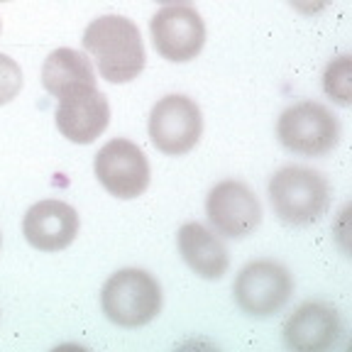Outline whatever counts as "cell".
I'll list each match as a JSON object with an SVG mask.
<instances>
[{
  "label": "cell",
  "instance_id": "obj_4",
  "mask_svg": "<svg viewBox=\"0 0 352 352\" xmlns=\"http://www.w3.org/2000/svg\"><path fill=\"white\" fill-rule=\"evenodd\" d=\"M276 138L289 152L301 157H325L340 142V122L325 105L301 100L281 113Z\"/></svg>",
  "mask_w": 352,
  "mask_h": 352
},
{
  "label": "cell",
  "instance_id": "obj_9",
  "mask_svg": "<svg viewBox=\"0 0 352 352\" xmlns=\"http://www.w3.org/2000/svg\"><path fill=\"white\" fill-rule=\"evenodd\" d=\"M154 50L166 61L184 64L201 54L206 44V25L193 6H166L149 20Z\"/></svg>",
  "mask_w": 352,
  "mask_h": 352
},
{
  "label": "cell",
  "instance_id": "obj_8",
  "mask_svg": "<svg viewBox=\"0 0 352 352\" xmlns=\"http://www.w3.org/2000/svg\"><path fill=\"white\" fill-rule=\"evenodd\" d=\"M56 98V127L69 142L91 144L105 132L110 122V105L96 83H78L66 88Z\"/></svg>",
  "mask_w": 352,
  "mask_h": 352
},
{
  "label": "cell",
  "instance_id": "obj_13",
  "mask_svg": "<svg viewBox=\"0 0 352 352\" xmlns=\"http://www.w3.org/2000/svg\"><path fill=\"white\" fill-rule=\"evenodd\" d=\"M176 242L184 262L201 279H220L230 267V254L223 240L201 223H184L179 228Z\"/></svg>",
  "mask_w": 352,
  "mask_h": 352
},
{
  "label": "cell",
  "instance_id": "obj_1",
  "mask_svg": "<svg viewBox=\"0 0 352 352\" xmlns=\"http://www.w3.org/2000/svg\"><path fill=\"white\" fill-rule=\"evenodd\" d=\"M83 50L110 83H130L144 69V47L138 25L122 15H103L83 32Z\"/></svg>",
  "mask_w": 352,
  "mask_h": 352
},
{
  "label": "cell",
  "instance_id": "obj_14",
  "mask_svg": "<svg viewBox=\"0 0 352 352\" xmlns=\"http://www.w3.org/2000/svg\"><path fill=\"white\" fill-rule=\"evenodd\" d=\"M42 83L52 96H59L66 88L78 86V83H96V72L81 52L61 47L52 52L44 61Z\"/></svg>",
  "mask_w": 352,
  "mask_h": 352
},
{
  "label": "cell",
  "instance_id": "obj_7",
  "mask_svg": "<svg viewBox=\"0 0 352 352\" xmlns=\"http://www.w3.org/2000/svg\"><path fill=\"white\" fill-rule=\"evenodd\" d=\"M94 171L105 191L122 201L142 196L149 186V176H152L142 149L122 138L110 140L98 149Z\"/></svg>",
  "mask_w": 352,
  "mask_h": 352
},
{
  "label": "cell",
  "instance_id": "obj_2",
  "mask_svg": "<svg viewBox=\"0 0 352 352\" xmlns=\"http://www.w3.org/2000/svg\"><path fill=\"white\" fill-rule=\"evenodd\" d=\"M270 204L286 226H311L330 208V184L308 166H284L270 179Z\"/></svg>",
  "mask_w": 352,
  "mask_h": 352
},
{
  "label": "cell",
  "instance_id": "obj_12",
  "mask_svg": "<svg viewBox=\"0 0 352 352\" xmlns=\"http://www.w3.org/2000/svg\"><path fill=\"white\" fill-rule=\"evenodd\" d=\"M22 232L28 242L39 252L66 250L78 235V213L64 201H39L25 215Z\"/></svg>",
  "mask_w": 352,
  "mask_h": 352
},
{
  "label": "cell",
  "instance_id": "obj_19",
  "mask_svg": "<svg viewBox=\"0 0 352 352\" xmlns=\"http://www.w3.org/2000/svg\"><path fill=\"white\" fill-rule=\"evenodd\" d=\"M0 3H6V0H0Z\"/></svg>",
  "mask_w": 352,
  "mask_h": 352
},
{
  "label": "cell",
  "instance_id": "obj_3",
  "mask_svg": "<svg viewBox=\"0 0 352 352\" xmlns=\"http://www.w3.org/2000/svg\"><path fill=\"white\" fill-rule=\"evenodd\" d=\"M162 286L144 270H120L110 276L100 294V306L110 323L120 328H142L162 311Z\"/></svg>",
  "mask_w": 352,
  "mask_h": 352
},
{
  "label": "cell",
  "instance_id": "obj_5",
  "mask_svg": "<svg viewBox=\"0 0 352 352\" xmlns=\"http://www.w3.org/2000/svg\"><path fill=\"white\" fill-rule=\"evenodd\" d=\"M294 294V276L274 259H254L245 264L232 284V296L250 318H270L279 314Z\"/></svg>",
  "mask_w": 352,
  "mask_h": 352
},
{
  "label": "cell",
  "instance_id": "obj_10",
  "mask_svg": "<svg viewBox=\"0 0 352 352\" xmlns=\"http://www.w3.org/2000/svg\"><path fill=\"white\" fill-rule=\"evenodd\" d=\"M206 215L218 235L240 240V237L252 235L259 228L262 206L248 184L226 179L210 188L206 198Z\"/></svg>",
  "mask_w": 352,
  "mask_h": 352
},
{
  "label": "cell",
  "instance_id": "obj_17",
  "mask_svg": "<svg viewBox=\"0 0 352 352\" xmlns=\"http://www.w3.org/2000/svg\"><path fill=\"white\" fill-rule=\"evenodd\" d=\"M289 6L301 15H318L330 6V0H289Z\"/></svg>",
  "mask_w": 352,
  "mask_h": 352
},
{
  "label": "cell",
  "instance_id": "obj_18",
  "mask_svg": "<svg viewBox=\"0 0 352 352\" xmlns=\"http://www.w3.org/2000/svg\"><path fill=\"white\" fill-rule=\"evenodd\" d=\"M162 3H174V6H191V0H162Z\"/></svg>",
  "mask_w": 352,
  "mask_h": 352
},
{
  "label": "cell",
  "instance_id": "obj_11",
  "mask_svg": "<svg viewBox=\"0 0 352 352\" xmlns=\"http://www.w3.org/2000/svg\"><path fill=\"white\" fill-rule=\"evenodd\" d=\"M342 336V318L336 306L306 301L284 323V342L294 352H323Z\"/></svg>",
  "mask_w": 352,
  "mask_h": 352
},
{
  "label": "cell",
  "instance_id": "obj_6",
  "mask_svg": "<svg viewBox=\"0 0 352 352\" xmlns=\"http://www.w3.org/2000/svg\"><path fill=\"white\" fill-rule=\"evenodd\" d=\"M204 135V116L188 96H164L149 113V140L169 157L188 154Z\"/></svg>",
  "mask_w": 352,
  "mask_h": 352
},
{
  "label": "cell",
  "instance_id": "obj_16",
  "mask_svg": "<svg viewBox=\"0 0 352 352\" xmlns=\"http://www.w3.org/2000/svg\"><path fill=\"white\" fill-rule=\"evenodd\" d=\"M20 88H22L20 64L15 59H10L8 54H0V105H6L12 98H17Z\"/></svg>",
  "mask_w": 352,
  "mask_h": 352
},
{
  "label": "cell",
  "instance_id": "obj_15",
  "mask_svg": "<svg viewBox=\"0 0 352 352\" xmlns=\"http://www.w3.org/2000/svg\"><path fill=\"white\" fill-rule=\"evenodd\" d=\"M325 94L340 105L352 103V69H350V56H338L328 64L323 76Z\"/></svg>",
  "mask_w": 352,
  "mask_h": 352
}]
</instances>
